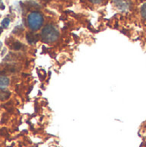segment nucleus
<instances>
[{
    "mask_svg": "<svg viewBox=\"0 0 146 147\" xmlns=\"http://www.w3.org/2000/svg\"><path fill=\"white\" fill-rule=\"evenodd\" d=\"M140 13H141L142 17L146 21V3H145L142 5L141 9H140Z\"/></svg>",
    "mask_w": 146,
    "mask_h": 147,
    "instance_id": "6",
    "label": "nucleus"
},
{
    "mask_svg": "<svg viewBox=\"0 0 146 147\" xmlns=\"http://www.w3.org/2000/svg\"><path fill=\"white\" fill-rule=\"evenodd\" d=\"M92 3H95V4H99L101 3H102L104 0H89Z\"/></svg>",
    "mask_w": 146,
    "mask_h": 147,
    "instance_id": "8",
    "label": "nucleus"
},
{
    "mask_svg": "<svg viewBox=\"0 0 146 147\" xmlns=\"http://www.w3.org/2000/svg\"><path fill=\"white\" fill-rule=\"evenodd\" d=\"M9 84V79L6 76H0V87H7Z\"/></svg>",
    "mask_w": 146,
    "mask_h": 147,
    "instance_id": "5",
    "label": "nucleus"
},
{
    "mask_svg": "<svg viewBox=\"0 0 146 147\" xmlns=\"http://www.w3.org/2000/svg\"><path fill=\"white\" fill-rule=\"evenodd\" d=\"M9 22H10V20H9V18H4V19L3 20V22H2V25H3V27L7 28V27L9 26Z\"/></svg>",
    "mask_w": 146,
    "mask_h": 147,
    "instance_id": "7",
    "label": "nucleus"
},
{
    "mask_svg": "<svg viewBox=\"0 0 146 147\" xmlns=\"http://www.w3.org/2000/svg\"><path fill=\"white\" fill-rule=\"evenodd\" d=\"M2 47V43L0 42V47Z\"/></svg>",
    "mask_w": 146,
    "mask_h": 147,
    "instance_id": "10",
    "label": "nucleus"
},
{
    "mask_svg": "<svg viewBox=\"0 0 146 147\" xmlns=\"http://www.w3.org/2000/svg\"><path fill=\"white\" fill-rule=\"evenodd\" d=\"M115 4L117 8L121 10H126L130 7V1L129 0H115Z\"/></svg>",
    "mask_w": 146,
    "mask_h": 147,
    "instance_id": "3",
    "label": "nucleus"
},
{
    "mask_svg": "<svg viewBox=\"0 0 146 147\" xmlns=\"http://www.w3.org/2000/svg\"><path fill=\"white\" fill-rule=\"evenodd\" d=\"M44 22V17L41 13L38 11H32L27 16V24L30 30L37 31L39 30Z\"/></svg>",
    "mask_w": 146,
    "mask_h": 147,
    "instance_id": "2",
    "label": "nucleus"
},
{
    "mask_svg": "<svg viewBox=\"0 0 146 147\" xmlns=\"http://www.w3.org/2000/svg\"><path fill=\"white\" fill-rule=\"evenodd\" d=\"M2 32H3V28H1V27H0V34H2Z\"/></svg>",
    "mask_w": 146,
    "mask_h": 147,
    "instance_id": "9",
    "label": "nucleus"
},
{
    "mask_svg": "<svg viewBox=\"0 0 146 147\" xmlns=\"http://www.w3.org/2000/svg\"><path fill=\"white\" fill-rule=\"evenodd\" d=\"M41 40L45 43H52L56 41L59 36V30L52 24H47L44 27L40 34Z\"/></svg>",
    "mask_w": 146,
    "mask_h": 147,
    "instance_id": "1",
    "label": "nucleus"
},
{
    "mask_svg": "<svg viewBox=\"0 0 146 147\" xmlns=\"http://www.w3.org/2000/svg\"><path fill=\"white\" fill-rule=\"evenodd\" d=\"M10 96V92L8 90H5L4 89L0 88V100L1 101H5L7 99H9Z\"/></svg>",
    "mask_w": 146,
    "mask_h": 147,
    "instance_id": "4",
    "label": "nucleus"
}]
</instances>
